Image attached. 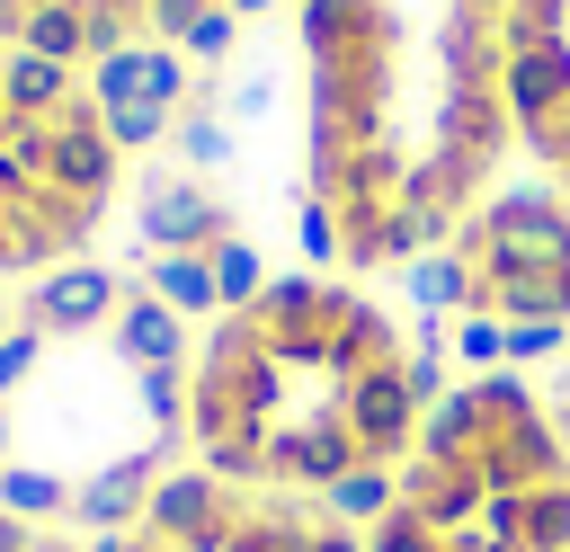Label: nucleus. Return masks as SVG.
Wrapping results in <instances>:
<instances>
[{
  "label": "nucleus",
  "instance_id": "nucleus-8",
  "mask_svg": "<svg viewBox=\"0 0 570 552\" xmlns=\"http://www.w3.org/2000/svg\"><path fill=\"white\" fill-rule=\"evenodd\" d=\"M116 312H125V285H116L107 267L71 258V267L36 276V294L18 303V329H36V338H89V329H107Z\"/></svg>",
  "mask_w": 570,
  "mask_h": 552
},
{
  "label": "nucleus",
  "instance_id": "nucleus-10",
  "mask_svg": "<svg viewBox=\"0 0 570 552\" xmlns=\"http://www.w3.org/2000/svg\"><path fill=\"white\" fill-rule=\"evenodd\" d=\"M107 338L134 356V365H187V321L142 285V294H125V312L107 321Z\"/></svg>",
  "mask_w": 570,
  "mask_h": 552
},
{
  "label": "nucleus",
  "instance_id": "nucleus-13",
  "mask_svg": "<svg viewBox=\"0 0 570 552\" xmlns=\"http://www.w3.org/2000/svg\"><path fill=\"white\" fill-rule=\"evenodd\" d=\"M205 258H214V294H223V312H232V303H249V294L267 285V267H258V249H249L240 231H232L223 249H205Z\"/></svg>",
  "mask_w": 570,
  "mask_h": 552
},
{
  "label": "nucleus",
  "instance_id": "nucleus-9",
  "mask_svg": "<svg viewBox=\"0 0 570 552\" xmlns=\"http://www.w3.org/2000/svg\"><path fill=\"white\" fill-rule=\"evenodd\" d=\"M142 240H151V258H169V249H223L232 240V214H223V196H205L196 178H151L142 187Z\"/></svg>",
  "mask_w": 570,
  "mask_h": 552
},
{
  "label": "nucleus",
  "instance_id": "nucleus-14",
  "mask_svg": "<svg viewBox=\"0 0 570 552\" xmlns=\"http://www.w3.org/2000/svg\"><path fill=\"white\" fill-rule=\"evenodd\" d=\"M0 552H89V543L53 534L45 516H18V507H0Z\"/></svg>",
  "mask_w": 570,
  "mask_h": 552
},
{
  "label": "nucleus",
  "instance_id": "nucleus-5",
  "mask_svg": "<svg viewBox=\"0 0 570 552\" xmlns=\"http://www.w3.org/2000/svg\"><path fill=\"white\" fill-rule=\"evenodd\" d=\"M107 552H365V534L312 499H276V490H240L214 472H160L151 499L116 525Z\"/></svg>",
  "mask_w": 570,
  "mask_h": 552
},
{
  "label": "nucleus",
  "instance_id": "nucleus-6",
  "mask_svg": "<svg viewBox=\"0 0 570 552\" xmlns=\"http://www.w3.org/2000/svg\"><path fill=\"white\" fill-rule=\"evenodd\" d=\"M499 36H508V62H499L508 125L570 196V0H517Z\"/></svg>",
  "mask_w": 570,
  "mask_h": 552
},
{
  "label": "nucleus",
  "instance_id": "nucleus-2",
  "mask_svg": "<svg viewBox=\"0 0 570 552\" xmlns=\"http://www.w3.org/2000/svg\"><path fill=\"white\" fill-rule=\"evenodd\" d=\"M365 552H570V436L517 374L428 401Z\"/></svg>",
  "mask_w": 570,
  "mask_h": 552
},
{
  "label": "nucleus",
  "instance_id": "nucleus-18",
  "mask_svg": "<svg viewBox=\"0 0 570 552\" xmlns=\"http://www.w3.org/2000/svg\"><path fill=\"white\" fill-rule=\"evenodd\" d=\"M294 9H303V0H294Z\"/></svg>",
  "mask_w": 570,
  "mask_h": 552
},
{
  "label": "nucleus",
  "instance_id": "nucleus-15",
  "mask_svg": "<svg viewBox=\"0 0 570 552\" xmlns=\"http://www.w3.org/2000/svg\"><path fill=\"white\" fill-rule=\"evenodd\" d=\"M543 410H552V427H561V436H570V356H561V365H552V383H543Z\"/></svg>",
  "mask_w": 570,
  "mask_h": 552
},
{
  "label": "nucleus",
  "instance_id": "nucleus-11",
  "mask_svg": "<svg viewBox=\"0 0 570 552\" xmlns=\"http://www.w3.org/2000/svg\"><path fill=\"white\" fill-rule=\"evenodd\" d=\"M151 294L187 321V312H223V294H214V258H196V249H169V258H151Z\"/></svg>",
  "mask_w": 570,
  "mask_h": 552
},
{
  "label": "nucleus",
  "instance_id": "nucleus-12",
  "mask_svg": "<svg viewBox=\"0 0 570 552\" xmlns=\"http://www.w3.org/2000/svg\"><path fill=\"white\" fill-rule=\"evenodd\" d=\"M169 142H178V160H187V169H214V160L232 151V125H223V116H214V98H205V107H187V116L169 125Z\"/></svg>",
  "mask_w": 570,
  "mask_h": 552
},
{
  "label": "nucleus",
  "instance_id": "nucleus-1",
  "mask_svg": "<svg viewBox=\"0 0 570 552\" xmlns=\"http://www.w3.org/2000/svg\"><path fill=\"white\" fill-rule=\"evenodd\" d=\"M436 401V356L356 285L267 276L187 356V454L214 481L330 499L383 481Z\"/></svg>",
  "mask_w": 570,
  "mask_h": 552
},
{
  "label": "nucleus",
  "instance_id": "nucleus-7",
  "mask_svg": "<svg viewBox=\"0 0 570 552\" xmlns=\"http://www.w3.org/2000/svg\"><path fill=\"white\" fill-rule=\"evenodd\" d=\"M89 98H98L116 151H151V142H169V125H178L187 107H205L178 45H125V53L89 62Z\"/></svg>",
  "mask_w": 570,
  "mask_h": 552
},
{
  "label": "nucleus",
  "instance_id": "nucleus-4",
  "mask_svg": "<svg viewBox=\"0 0 570 552\" xmlns=\"http://www.w3.org/2000/svg\"><path fill=\"white\" fill-rule=\"evenodd\" d=\"M436 249L454 267V321L570 329V196L561 187H499Z\"/></svg>",
  "mask_w": 570,
  "mask_h": 552
},
{
  "label": "nucleus",
  "instance_id": "nucleus-3",
  "mask_svg": "<svg viewBox=\"0 0 570 552\" xmlns=\"http://www.w3.org/2000/svg\"><path fill=\"white\" fill-rule=\"evenodd\" d=\"M125 151L71 62L0 53V276H53L71 267L107 205H116Z\"/></svg>",
  "mask_w": 570,
  "mask_h": 552
},
{
  "label": "nucleus",
  "instance_id": "nucleus-17",
  "mask_svg": "<svg viewBox=\"0 0 570 552\" xmlns=\"http://www.w3.org/2000/svg\"><path fill=\"white\" fill-rule=\"evenodd\" d=\"M9 329H18V312H9V303H0V338H9Z\"/></svg>",
  "mask_w": 570,
  "mask_h": 552
},
{
  "label": "nucleus",
  "instance_id": "nucleus-16",
  "mask_svg": "<svg viewBox=\"0 0 570 552\" xmlns=\"http://www.w3.org/2000/svg\"><path fill=\"white\" fill-rule=\"evenodd\" d=\"M223 9H232V18H258V9H267V0H223Z\"/></svg>",
  "mask_w": 570,
  "mask_h": 552
}]
</instances>
